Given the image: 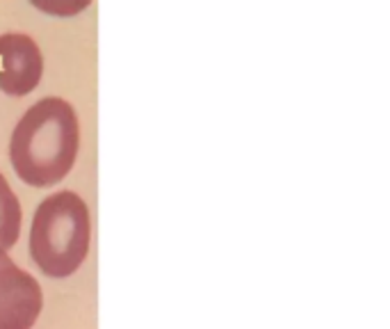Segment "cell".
Masks as SVG:
<instances>
[{
  "instance_id": "cell-1",
  "label": "cell",
  "mask_w": 390,
  "mask_h": 329,
  "mask_svg": "<svg viewBox=\"0 0 390 329\" xmlns=\"http://www.w3.org/2000/svg\"><path fill=\"white\" fill-rule=\"evenodd\" d=\"M81 147V126L71 103L48 96L25 110L10 140L16 176L32 188H50L71 172Z\"/></svg>"
},
{
  "instance_id": "cell-2",
  "label": "cell",
  "mask_w": 390,
  "mask_h": 329,
  "mask_svg": "<svg viewBox=\"0 0 390 329\" xmlns=\"http://www.w3.org/2000/svg\"><path fill=\"white\" fill-rule=\"evenodd\" d=\"M92 238L90 208L76 192L64 190L43 199L30 227V256L50 279L71 277L87 259Z\"/></svg>"
},
{
  "instance_id": "cell-3",
  "label": "cell",
  "mask_w": 390,
  "mask_h": 329,
  "mask_svg": "<svg viewBox=\"0 0 390 329\" xmlns=\"http://www.w3.org/2000/svg\"><path fill=\"white\" fill-rule=\"evenodd\" d=\"M41 309L39 281L0 250V329H32Z\"/></svg>"
},
{
  "instance_id": "cell-4",
  "label": "cell",
  "mask_w": 390,
  "mask_h": 329,
  "mask_svg": "<svg viewBox=\"0 0 390 329\" xmlns=\"http://www.w3.org/2000/svg\"><path fill=\"white\" fill-rule=\"evenodd\" d=\"M43 71L41 51L23 32L0 34V90L10 96H25L39 85Z\"/></svg>"
},
{
  "instance_id": "cell-5",
  "label": "cell",
  "mask_w": 390,
  "mask_h": 329,
  "mask_svg": "<svg viewBox=\"0 0 390 329\" xmlns=\"http://www.w3.org/2000/svg\"><path fill=\"white\" fill-rule=\"evenodd\" d=\"M21 220L23 213L19 197L5 181V176L0 174V250L10 252L16 245L21 236Z\"/></svg>"
},
{
  "instance_id": "cell-6",
  "label": "cell",
  "mask_w": 390,
  "mask_h": 329,
  "mask_svg": "<svg viewBox=\"0 0 390 329\" xmlns=\"http://www.w3.org/2000/svg\"><path fill=\"white\" fill-rule=\"evenodd\" d=\"M32 3L41 7V10H48L55 14H74L90 5V0H69V3H57V0H32Z\"/></svg>"
}]
</instances>
